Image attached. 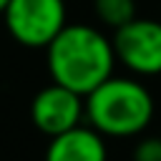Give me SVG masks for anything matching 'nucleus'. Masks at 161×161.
Listing matches in <instances>:
<instances>
[{
  "instance_id": "f257e3e1",
  "label": "nucleus",
  "mask_w": 161,
  "mask_h": 161,
  "mask_svg": "<svg viewBox=\"0 0 161 161\" xmlns=\"http://www.w3.org/2000/svg\"><path fill=\"white\" fill-rule=\"evenodd\" d=\"M45 63L53 83L86 98L113 75L116 55L111 38L98 28L86 23H65V28L48 43Z\"/></svg>"
},
{
  "instance_id": "f03ea898",
  "label": "nucleus",
  "mask_w": 161,
  "mask_h": 161,
  "mask_svg": "<svg viewBox=\"0 0 161 161\" xmlns=\"http://www.w3.org/2000/svg\"><path fill=\"white\" fill-rule=\"evenodd\" d=\"M86 121L103 138H133L153 121L151 91L131 75H111L83 98Z\"/></svg>"
},
{
  "instance_id": "7ed1b4c3",
  "label": "nucleus",
  "mask_w": 161,
  "mask_h": 161,
  "mask_svg": "<svg viewBox=\"0 0 161 161\" xmlns=\"http://www.w3.org/2000/svg\"><path fill=\"white\" fill-rule=\"evenodd\" d=\"M3 20L23 48H48L68 23L65 0H8Z\"/></svg>"
},
{
  "instance_id": "20e7f679",
  "label": "nucleus",
  "mask_w": 161,
  "mask_h": 161,
  "mask_svg": "<svg viewBox=\"0 0 161 161\" xmlns=\"http://www.w3.org/2000/svg\"><path fill=\"white\" fill-rule=\"evenodd\" d=\"M116 63L138 78L161 75V20L133 18L113 30L111 38Z\"/></svg>"
},
{
  "instance_id": "39448f33",
  "label": "nucleus",
  "mask_w": 161,
  "mask_h": 161,
  "mask_svg": "<svg viewBox=\"0 0 161 161\" xmlns=\"http://www.w3.org/2000/svg\"><path fill=\"white\" fill-rule=\"evenodd\" d=\"M83 118H86L83 96H78L58 83L40 88L30 101V121L48 138L80 126Z\"/></svg>"
},
{
  "instance_id": "423d86ee",
  "label": "nucleus",
  "mask_w": 161,
  "mask_h": 161,
  "mask_svg": "<svg viewBox=\"0 0 161 161\" xmlns=\"http://www.w3.org/2000/svg\"><path fill=\"white\" fill-rule=\"evenodd\" d=\"M45 161H108V146L96 128L80 123L48 141Z\"/></svg>"
},
{
  "instance_id": "0eeeda50",
  "label": "nucleus",
  "mask_w": 161,
  "mask_h": 161,
  "mask_svg": "<svg viewBox=\"0 0 161 161\" xmlns=\"http://www.w3.org/2000/svg\"><path fill=\"white\" fill-rule=\"evenodd\" d=\"M93 13L106 28H121L136 18V0H93Z\"/></svg>"
},
{
  "instance_id": "6e6552de",
  "label": "nucleus",
  "mask_w": 161,
  "mask_h": 161,
  "mask_svg": "<svg viewBox=\"0 0 161 161\" xmlns=\"http://www.w3.org/2000/svg\"><path fill=\"white\" fill-rule=\"evenodd\" d=\"M133 161H161V136H143L133 146Z\"/></svg>"
},
{
  "instance_id": "1a4fd4ad",
  "label": "nucleus",
  "mask_w": 161,
  "mask_h": 161,
  "mask_svg": "<svg viewBox=\"0 0 161 161\" xmlns=\"http://www.w3.org/2000/svg\"><path fill=\"white\" fill-rule=\"evenodd\" d=\"M5 5H8V0H0V15H3V10H5Z\"/></svg>"
},
{
  "instance_id": "9d476101",
  "label": "nucleus",
  "mask_w": 161,
  "mask_h": 161,
  "mask_svg": "<svg viewBox=\"0 0 161 161\" xmlns=\"http://www.w3.org/2000/svg\"><path fill=\"white\" fill-rule=\"evenodd\" d=\"M158 136H161V133H158Z\"/></svg>"
}]
</instances>
